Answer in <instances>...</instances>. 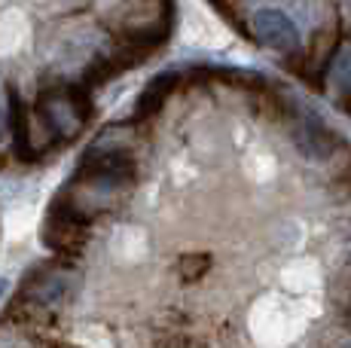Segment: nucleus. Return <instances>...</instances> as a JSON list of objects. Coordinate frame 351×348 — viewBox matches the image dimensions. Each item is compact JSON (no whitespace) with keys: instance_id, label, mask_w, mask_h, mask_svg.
I'll use <instances>...</instances> for the list:
<instances>
[{"instance_id":"nucleus-1","label":"nucleus","mask_w":351,"mask_h":348,"mask_svg":"<svg viewBox=\"0 0 351 348\" xmlns=\"http://www.w3.org/2000/svg\"><path fill=\"white\" fill-rule=\"evenodd\" d=\"M251 34L260 40L263 46L281 52V55H293L302 49V37L296 22L287 12L275 10V6H263L251 16Z\"/></svg>"},{"instance_id":"nucleus-2","label":"nucleus","mask_w":351,"mask_h":348,"mask_svg":"<svg viewBox=\"0 0 351 348\" xmlns=\"http://www.w3.org/2000/svg\"><path fill=\"white\" fill-rule=\"evenodd\" d=\"M6 129L12 135V153H16L22 162H34L40 156L37 144H34V116L31 107L25 104L22 92L16 86L6 89Z\"/></svg>"},{"instance_id":"nucleus-3","label":"nucleus","mask_w":351,"mask_h":348,"mask_svg":"<svg viewBox=\"0 0 351 348\" xmlns=\"http://www.w3.org/2000/svg\"><path fill=\"white\" fill-rule=\"evenodd\" d=\"M293 140L308 159H330L336 153V138L318 116H302L293 129Z\"/></svg>"},{"instance_id":"nucleus-4","label":"nucleus","mask_w":351,"mask_h":348,"mask_svg":"<svg viewBox=\"0 0 351 348\" xmlns=\"http://www.w3.org/2000/svg\"><path fill=\"white\" fill-rule=\"evenodd\" d=\"M178 83H180L178 73H159V77H153L150 83H147V89L141 92L138 104H134V119H150V116H156L162 107H165L168 95L178 89Z\"/></svg>"},{"instance_id":"nucleus-5","label":"nucleus","mask_w":351,"mask_h":348,"mask_svg":"<svg viewBox=\"0 0 351 348\" xmlns=\"http://www.w3.org/2000/svg\"><path fill=\"white\" fill-rule=\"evenodd\" d=\"M211 253H184V257L178 260V278L186 281V284H195V281H202L211 272Z\"/></svg>"},{"instance_id":"nucleus-6","label":"nucleus","mask_w":351,"mask_h":348,"mask_svg":"<svg viewBox=\"0 0 351 348\" xmlns=\"http://www.w3.org/2000/svg\"><path fill=\"white\" fill-rule=\"evenodd\" d=\"M327 79L336 86V89L351 92V43L342 46V49H336L333 62H330V68H327Z\"/></svg>"},{"instance_id":"nucleus-7","label":"nucleus","mask_w":351,"mask_h":348,"mask_svg":"<svg viewBox=\"0 0 351 348\" xmlns=\"http://www.w3.org/2000/svg\"><path fill=\"white\" fill-rule=\"evenodd\" d=\"M156 348H199V345H195V339L186 336L184 330H165V333H159Z\"/></svg>"},{"instance_id":"nucleus-8","label":"nucleus","mask_w":351,"mask_h":348,"mask_svg":"<svg viewBox=\"0 0 351 348\" xmlns=\"http://www.w3.org/2000/svg\"><path fill=\"white\" fill-rule=\"evenodd\" d=\"M6 132H10V129H6V104L0 101V140H3Z\"/></svg>"},{"instance_id":"nucleus-9","label":"nucleus","mask_w":351,"mask_h":348,"mask_svg":"<svg viewBox=\"0 0 351 348\" xmlns=\"http://www.w3.org/2000/svg\"><path fill=\"white\" fill-rule=\"evenodd\" d=\"M49 348H77V345H71V343H52Z\"/></svg>"},{"instance_id":"nucleus-10","label":"nucleus","mask_w":351,"mask_h":348,"mask_svg":"<svg viewBox=\"0 0 351 348\" xmlns=\"http://www.w3.org/2000/svg\"><path fill=\"white\" fill-rule=\"evenodd\" d=\"M3 293H6V281L0 278V297H3Z\"/></svg>"}]
</instances>
